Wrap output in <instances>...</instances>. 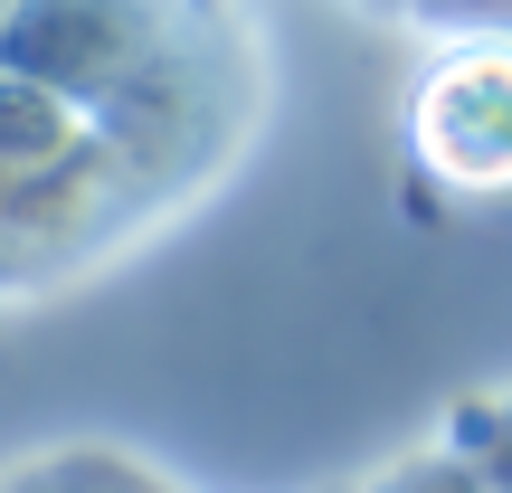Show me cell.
Wrapping results in <instances>:
<instances>
[{
  "instance_id": "6da1fadb",
  "label": "cell",
  "mask_w": 512,
  "mask_h": 493,
  "mask_svg": "<svg viewBox=\"0 0 512 493\" xmlns=\"http://www.w3.org/2000/svg\"><path fill=\"white\" fill-rule=\"evenodd\" d=\"M418 162L465 200H512V38H465L427 67Z\"/></svg>"
}]
</instances>
